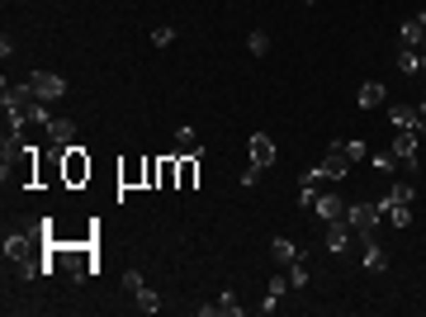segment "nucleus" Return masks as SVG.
Returning <instances> with one entry per match:
<instances>
[{
  "instance_id": "1",
  "label": "nucleus",
  "mask_w": 426,
  "mask_h": 317,
  "mask_svg": "<svg viewBox=\"0 0 426 317\" xmlns=\"http://www.w3.org/2000/svg\"><path fill=\"white\" fill-rule=\"evenodd\" d=\"M52 270H66L71 280H90V275H100V256H95V241H62L52 237L47 241V275Z\"/></svg>"
},
{
  "instance_id": "2",
  "label": "nucleus",
  "mask_w": 426,
  "mask_h": 317,
  "mask_svg": "<svg viewBox=\"0 0 426 317\" xmlns=\"http://www.w3.org/2000/svg\"><path fill=\"white\" fill-rule=\"evenodd\" d=\"M0 104H5V109H19L24 119H33V124H52V119H47V100L33 95L29 80H19V85H5V90H0Z\"/></svg>"
},
{
  "instance_id": "3",
  "label": "nucleus",
  "mask_w": 426,
  "mask_h": 317,
  "mask_svg": "<svg viewBox=\"0 0 426 317\" xmlns=\"http://www.w3.org/2000/svg\"><path fill=\"white\" fill-rule=\"evenodd\" d=\"M350 166H355V161L346 157V143H331V147H327V157L317 161L313 171H303V185H322V180H341V175H346Z\"/></svg>"
},
{
  "instance_id": "4",
  "label": "nucleus",
  "mask_w": 426,
  "mask_h": 317,
  "mask_svg": "<svg viewBox=\"0 0 426 317\" xmlns=\"http://www.w3.org/2000/svg\"><path fill=\"white\" fill-rule=\"evenodd\" d=\"M90 171H95V166H90V157H85V147H81V143L62 152V185H66V190H81V185L90 180Z\"/></svg>"
},
{
  "instance_id": "5",
  "label": "nucleus",
  "mask_w": 426,
  "mask_h": 317,
  "mask_svg": "<svg viewBox=\"0 0 426 317\" xmlns=\"http://www.w3.org/2000/svg\"><path fill=\"white\" fill-rule=\"evenodd\" d=\"M417 143H422V133H417V128H398V143H394L389 157H394L403 171H417Z\"/></svg>"
},
{
  "instance_id": "6",
  "label": "nucleus",
  "mask_w": 426,
  "mask_h": 317,
  "mask_svg": "<svg viewBox=\"0 0 426 317\" xmlns=\"http://www.w3.org/2000/svg\"><path fill=\"white\" fill-rule=\"evenodd\" d=\"M29 85H33L38 100H62L66 95V76H57V71H33Z\"/></svg>"
},
{
  "instance_id": "7",
  "label": "nucleus",
  "mask_w": 426,
  "mask_h": 317,
  "mask_svg": "<svg viewBox=\"0 0 426 317\" xmlns=\"http://www.w3.org/2000/svg\"><path fill=\"white\" fill-rule=\"evenodd\" d=\"M313 213H317L322 222H341V218H346V199H341V194H331V190H317Z\"/></svg>"
},
{
  "instance_id": "8",
  "label": "nucleus",
  "mask_w": 426,
  "mask_h": 317,
  "mask_svg": "<svg viewBox=\"0 0 426 317\" xmlns=\"http://www.w3.org/2000/svg\"><path fill=\"white\" fill-rule=\"evenodd\" d=\"M119 185L124 190H147V157H128L119 166Z\"/></svg>"
},
{
  "instance_id": "9",
  "label": "nucleus",
  "mask_w": 426,
  "mask_h": 317,
  "mask_svg": "<svg viewBox=\"0 0 426 317\" xmlns=\"http://www.w3.org/2000/svg\"><path fill=\"white\" fill-rule=\"evenodd\" d=\"M194 185H199V157L194 152H185V157L175 152V190H194Z\"/></svg>"
},
{
  "instance_id": "10",
  "label": "nucleus",
  "mask_w": 426,
  "mask_h": 317,
  "mask_svg": "<svg viewBox=\"0 0 426 317\" xmlns=\"http://www.w3.org/2000/svg\"><path fill=\"white\" fill-rule=\"evenodd\" d=\"M346 222L355 227V232H360V227H379V222H384V208H379V204H350L346 208Z\"/></svg>"
},
{
  "instance_id": "11",
  "label": "nucleus",
  "mask_w": 426,
  "mask_h": 317,
  "mask_svg": "<svg viewBox=\"0 0 426 317\" xmlns=\"http://www.w3.org/2000/svg\"><path fill=\"white\" fill-rule=\"evenodd\" d=\"M47 180H62V147L38 152V185H47Z\"/></svg>"
},
{
  "instance_id": "12",
  "label": "nucleus",
  "mask_w": 426,
  "mask_h": 317,
  "mask_svg": "<svg viewBox=\"0 0 426 317\" xmlns=\"http://www.w3.org/2000/svg\"><path fill=\"white\" fill-rule=\"evenodd\" d=\"M47 143L52 147H76V124H71V119H52V124H47Z\"/></svg>"
},
{
  "instance_id": "13",
  "label": "nucleus",
  "mask_w": 426,
  "mask_h": 317,
  "mask_svg": "<svg viewBox=\"0 0 426 317\" xmlns=\"http://www.w3.org/2000/svg\"><path fill=\"white\" fill-rule=\"evenodd\" d=\"M422 38H426V19L422 15L403 19V29H398V48H422Z\"/></svg>"
},
{
  "instance_id": "14",
  "label": "nucleus",
  "mask_w": 426,
  "mask_h": 317,
  "mask_svg": "<svg viewBox=\"0 0 426 317\" xmlns=\"http://www.w3.org/2000/svg\"><path fill=\"white\" fill-rule=\"evenodd\" d=\"M252 161L266 171V166H275V138L270 133H252Z\"/></svg>"
},
{
  "instance_id": "15",
  "label": "nucleus",
  "mask_w": 426,
  "mask_h": 317,
  "mask_svg": "<svg viewBox=\"0 0 426 317\" xmlns=\"http://www.w3.org/2000/svg\"><path fill=\"white\" fill-rule=\"evenodd\" d=\"M199 317H242V303L237 294H223L218 303H199Z\"/></svg>"
},
{
  "instance_id": "16",
  "label": "nucleus",
  "mask_w": 426,
  "mask_h": 317,
  "mask_svg": "<svg viewBox=\"0 0 426 317\" xmlns=\"http://www.w3.org/2000/svg\"><path fill=\"white\" fill-rule=\"evenodd\" d=\"M389 124L394 128H422V114H417V104H389Z\"/></svg>"
},
{
  "instance_id": "17",
  "label": "nucleus",
  "mask_w": 426,
  "mask_h": 317,
  "mask_svg": "<svg viewBox=\"0 0 426 317\" xmlns=\"http://www.w3.org/2000/svg\"><path fill=\"white\" fill-rule=\"evenodd\" d=\"M346 246H350V227H346V218H341V222H327V251H331V256H341Z\"/></svg>"
},
{
  "instance_id": "18",
  "label": "nucleus",
  "mask_w": 426,
  "mask_h": 317,
  "mask_svg": "<svg viewBox=\"0 0 426 317\" xmlns=\"http://www.w3.org/2000/svg\"><path fill=\"white\" fill-rule=\"evenodd\" d=\"M379 208H384V218L394 222V227H408V222H412V204H394V199H384Z\"/></svg>"
},
{
  "instance_id": "19",
  "label": "nucleus",
  "mask_w": 426,
  "mask_h": 317,
  "mask_svg": "<svg viewBox=\"0 0 426 317\" xmlns=\"http://www.w3.org/2000/svg\"><path fill=\"white\" fill-rule=\"evenodd\" d=\"M270 256H275V265H294L299 261V246L289 237H275V246H270Z\"/></svg>"
},
{
  "instance_id": "20",
  "label": "nucleus",
  "mask_w": 426,
  "mask_h": 317,
  "mask_svg": "<svg viewBox=\"0 0 426 317\" xmlns=\"http://www.w3.org/2000/svg\"><path fill=\"white\" fill-rule=\"evenodd\" d=\"M355 100H360V109H379V104H384V85H379V80H365Z\"/></svg>"
},
{
  "instance_id": "21",
  "label": "nucleus",
  "mask_w": 426,
  "mask_h": 317,
  "mask_svg": "<svg viewBox=\"0 0 426 317\" xmlns=\"http://www.w3.org/2000/svg\"><path fill=\"white\" fill-rule=\"evenodd\" d=\"M175 152H180V157H185V152L199 157V133H194V128H175Z\"/></svg>"
},
{
  "instance_id": "22",
  "label": "nucleus",
  "mask_w": 426,
  "mask_h": 317,
  "mask_svg": "<svg viewBox=\"0 0 426 317\" xmlns=\"http://www.w3.org/2000/svg\"><path fill=\"white\" fill-rule=\"evenodd\" d=\"M133 299H138V313H157V308H161V294H157V289H147V285H142Z\"/></svg>"
},
{
  "instance_id": "23",
  "label": "nucleus",
  "mask_w": 426,
  "mask_h": 317,
  "mask_svg": "<svg viewBox=\"0 0 426 317\" xmlns=\"http://www.w3.org/2000/svg\"><path fill=\"white\" fill-rule=\"evenodd\" d=\"M398 71H422V52L417 48H398Z\"/></svg>"
},
{
  "instance_id": "24",
  "label": "nucleus",
  "mask_w": 426,
  "mask_h": 317,
  "mask_svg": "<svg viewBox=\"0 0 426 317\" xmlns=\"http://www.w3.org/2000/svg\"><path fill=\"white\" fill-rule=\"evenodd\" d=\"M289 285H294V289H303V285H308V261H303V256L294 261V265H289Z\"/></svg>"
},
{
  "instance_id": "25",
  "label": "nucleus",
  "mask_w": 426,
  "mask_h": 317,
  "mask_svg": "<svg viewBox=\"0 0 426 317\" xmlns=\"http://www.w3.org/2000/svg\"><path fill=\"white\" fill-rule=\"evenodd\" d=\"M289 289H294V285H289V275H270V289H266V294H270V299H284Z\"/></svg>"
},
{
  "instance_id": "26",
  "label": "nucleus",
  "mask_w": 426,
  "mask_h": 317,
  "mask_svg": "<svg viewBox=\"0 0 426 317\" xmlns=\"http://www.w3.org/2000/svg\"><path fill=\"white\" fill-rule=\"evenodd\" d=\"M147 190H161V157H147Z\"/></svg>"
},
{
  "instance_id": "27",
  "label": "nucleus",
  "mask_w": 426,
  "mask_h": 317,
  "mask_svg": "<svg viewBox=\"0 0 426 317\" xmlns=\"http://www.w3.org/2000/svg\"><path fill=\"white\" fill-rule=\"evenodd\" d=\"M161 190H175V157H161Z\"/></svg>"
},
{
  "instance_id": "28",
  "label": "nucleus",
  "mask_w": 426,
  "mask_h": 317,
  "mask_svg": "<svg viewBox=\"0 0 426 317\" xmlns=\"http://www.w3.org/2000/svg\"><path fill=\"white\" fill-rule=\"evenodd\" d=\"M247 48H252L256 57H266V52H270V38H266V33H261V29H256L252 38H247Z\"/></svg>"
},
{
  "instance_id": "29",
  "label": "nucleus",
  "mask_w": 426,
  "mask_h": 317,
  "mask_svg": "<svg viewBox=\"0 0 426 317\" xmlns=\"http://www.w3.org/2000/svg\"><path fill=\"white\" fill-rule=\"evenodd\" d=\"M412 194H417V190L403 180V185H394V190H389V199H394V204H412Z\"/></svg>"
},
{
  "instance_id": "30",
  "label": "nucleus",
  "mask_w": 426,
  "mask_h": 317,
  "mask_svg": "<svg viewBox=\"0 0 426 317\" xmlns=\"http://www.w3.org/2000/svg\"><path fill=\"white\" fill-rule=\"evenodd\" d=\"M152 43H157V48H171V43H175V29H166V24H161V29L152 33Z\"/></svg>"
},
{
  "instance_id": "31",
  "label": "nucleus",
  "mask_w": 426,
  "mask_h": 317,
  "mask_svg": "<svg viewBox=\"0 0 426 317\" xmlns=\"http://www.w3.org/2000/svg\"><path fill=\"white\" fill-rule=\"evenodd\" d=\"M124 289H128V294H138V289H142V275H138V270H124Z\"/></svg>"
},
{
  "instance_id": "32",
  "label": "nucleus",
  "mask_w": 426,
  "mask_h": 317,
  "mask_svg": "<svg viewBox=\"0 0 426 317\" xmlns=\"http://www.w3.org/2000/svg\"><path fill=\"white\" fill-rule=\"evenodd\" d=\"M346 157L350 161H365V157H369V147H365V143H346Z\"/></svg>"
},
{
  "instance_id": "33",
  "label": "nucleus",
  "mask_w": 426,
  "mask_h": 317,
  "mask_svg": "<svg viewBox=\"0 0 426 317\" xmlns=\"http://www.w3.org/2000/svg\"><path fill=\"white\" fill-rule=\"evenodd\" d=\"M256 180H261V166H256V161H252V166H247V171H242V185H247V190H252Z\"/></svg>"
},
{
  "instance_id": "34",
  "label": "nucleus",
  "mask_w": 426,
  "mask_h": 317,
  "mask_svg": "<svg viewBox=\"0 0 426 317\" xmlns=\"http://www.w3.org/2000/svg\"><path fill=\"white\" fill-rule=\"evenodd\" d=\"M374 171H384V175H389V171H398V161L389 157V152H384V157H374Z\"/></svg>"
},
{
  "instance_id": "35",
  "label": "nucleus",
  "mask_w": 426,
  "mask_h": 317,
  "mask_svg": "<svg viewBox=\"0 0 426 317\" xmlns=\"http://www.w3.org/2000/svg\"><path fill=\"white\" fill-rule=\"evenodd\" d=\"M417 114H422V119H426V100H422V104H417Z\"/></svg>"
},
{
  "instance_id": "36",
  "label": "nucleus",
  "mask_w": 426,
  "mask_h": 317,
  "mask_svg": "<svg viewBox=\"0 0 426 317\" xmlns=\"http://www.w3.org/2000/svg\"><path fill=\"white\" fill-rule=\"evenodd\" d=\"M422 52H426V38H422Z\"/></svg>"
},
{
  "instance_id": "37",
  "label": "nucleus",
  "mask_w": 426,
  "mask_h": 317,
  "mask_svg": "<svg viewBox=\"0 0 426 317\" xmlns=\"http://www.w3.org/2000/svg\"><path fill=\"white\" fill-rule=\"evenodd\" d=\"M422 19H426V10H422Z\"/></svg>"
},
{
  "instance_id": "38",
  "label": "nucleus",
  "mask_w": 426,
  "mask_h": 317,
  "mask_svg": "<svg viewBox=\"0 0 426 317\" xmlns=\"http://www.w3.org/2000/svg\"><path fill=\"white\" fill-rule=\"evenodd\" d=\"M308 5H313V0H308Z\"/></svg>"
}]
</instances>
